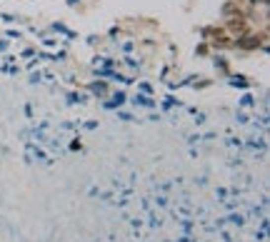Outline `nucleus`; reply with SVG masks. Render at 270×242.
<instances>
[{"mask_svg":"<svg viewBox=\"0 0 270 242\" xmlns=\"http://www.w3.org/2000/svg\"><path fill=\"white\" fill-rule=\"evenodd\" d=\"M228 28L233 30L235 35H243V33L248 30V25H245V20H243V18H233V20L228 23Z\"/></svg>","mask_w":270,"mask_h":242,"instance_id":"nucleus-1","label":"nucleus"}]
</instances>
